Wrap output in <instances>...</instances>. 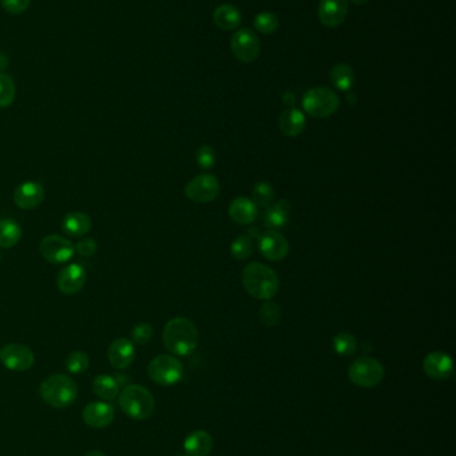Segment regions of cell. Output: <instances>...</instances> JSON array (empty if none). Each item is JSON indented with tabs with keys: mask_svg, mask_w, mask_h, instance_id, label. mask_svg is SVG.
Masks as SVG:
<instances>
[{
	"mask_svg": "<svg viewBox=\"0 0 456 456\" xmlns=\"http://www.w3.org/2000/svg\"><path fill=\"white\" fill-rule=\"evenodd\" d=\"M85 456H106L103 454L102 451H98V450H94V451H90L87 452Z\"/></svg>",
	"mask_w": 456,
	"mask_h": 456,
	"instance_id": "cell-40",
	"label": "cell"
},
{
	"mask_svg": "<svg viewBox=\"0 0 456 456\" xmlns=\"http://www.w3.org/2000/svg\"><path fill=\"white\" fill-rule=\"evenodd\" d=\"M348 13V0H321L319 6L320 22L325 27L340 26Z\"/></svg>",
	"mask_w": 456,
	"mask_h": 456,
	"instance_id": "cell-18",
	"label": "cell"
},
{
	"mask_svg": "<svg viewBox=\"0 0 456 456\" xmlns=\"http://www.w3.org/2000/svg\"><path fill=\"white\" fill-rule=\"evenodd\" d=\"M348 378L357 387L372 389L379 386L384 378V367L376 359L362 356L349 366Z\"/></svg>",
	"mask_w": 456,
	"mask_h": 456,
	"instance_id": "cell-5",
	"label": "cell"
},
{
	"mask_svg": "<svg viewBox=\"0 0 456 456\" xmlns=\"http://www.w3.org/2000/svg\"><path fill=\"white\" fill-rule=\"evenodd\" d=\"M0 262H1V254H0Z\"/></svg>",
	"mask_w": 456,
	"mask_h": 456,
	"instance_id": "cell-43",
	"label": "cell"
},
{
	"mask_svg": "<svg viewBox=\"0 0 456 456\" xmlns=\"http://www.w3.org/2000/svg\"><path fill=\"white\" fill-rule=\"evenodd\" d=\"M22 238L19 223L12 219H0V248H12Z\"/></svg>",
	"mask_w": 456,
	"mask_h": 456,
	"instance_id": "cell-26",
	"label": "cell"
},
{
	"mask_svg": "<svg viewBox=\"0 0 456 456\" xmlns=\"http://www.w3.org/2000/svg\"><path fill=\"white\" fill-rule=\"evenodd\" d=\"M257 206L251 201V199L239 196L230 203L229 206V216L233 222L246 226L256 221L257 218Z\"/></svg>",
	"mask_w": 456,
	"mask_h": 456,
	"instance_id": "cell-20",
	"label": "cell"
},
{
	"mask_svg": "<svg viewBox=\"0 0 456 456\" xmlns=\"http://www.w3.org/2000/svg\"><path fill=\"white\" fill-rule=\"evenodd\" d=\"M289 213H291V204L286 199L273 201L265 212V226L269 230L280 231L286 227L289 222Z\"/></svg>",
	"mask_w": 456,
	"mask_h": 456,
	"instance_id": "cell-21",
	"label": "cell"
},
{
	"mask_svg": "<svg viewBox=\"0 0 456 456\" xmlns=\"http://www.w3.org/2000/svg\"><path fill=\"white\" fill-rule=\"evenodd\" d=\"M293 99H295V98H293V95H292V94H289V92L284 95V101H286V104H289V106H292V104H293Z\"/></svg>",
	"mask_w": 456,
	"mask_h": 456,
	"instance_id": "cell-39",
	"label": "cell"
},
{
	"mask_svg": "<svg viewBox=\"0 0 456 456\" xmlns=\"http://www.w3.org/2000/svg\"><path fill=\"white\" fill-rule=\"evenodd\" d=\"M259 250L265 259L281 262L289 252V243L284 235L278 231L268 230L259 236Z\"/></svg>",
	"mask_w": 456,
	"mask_h": 456,
	"instance_id": "cell-12",
	"label": "cell"
},
{
	"mask_svg": "<svg viewBox=\"0 0 456 456\" xmlns=\"http://www.w3.org/2000/svg\"><path fill=\"white\" fill-rule=\"evenodd\" d=\"M333 348L336 354L342 356H352L357 351V340L354 335L342 331L333 338Z\"/></svg>",
	"mask_w": 456,
	"mask_h": 456,
	"instance_id": "cell-29",
	"label": "cell"
},
{
	"mask_svg": "<svg viewBox=\"0 0 456 456\" xmlns=\"http://www.w3.org/2000/svg\"><path fill=\"white\" fill-rule=\"evenodd\" d=\"M215 23L224 31L236 30L241 23V13L237 7L232 4H222L215 11Z\"/></svg>",
	"mask_w": 456,
	"mask_h": 456,
	"instance_id": "cell-24",
	"label": "cell"
},
{
	"mask_svg": "<svg viewBox=\"0 0 456 456\" xmlns=\"http://www.w3.org/2000/svg\"><path fill=\"white\" fill-rule=\"evenodd\" d=\"M118 404L125 415L136 421L148 419L156 408V401L151 392L138 384H130L124 389L119 394Z\"/></svg>",
	"mask_w": 456,
	"mask_h": 456,
	"instance_id": "cell-4",
	"label": "cell"
},
{
	"mask_svg": "<svg viewBox=\"0 0 456 456\" xmlns=\"http://www.w3.org/2000/svg\"><path fill=\"white\" fill-rule=\"evenodd\" d=\"M45 201V189L39 182L27 180L13 192V201L22 210H34Z\"/></svg>",
	"mask_w": 456,
	"mask_h": 456,
	"instance_id": "cell-13",
	"label": "cell"
},
{
	"mask_svg": "<svg viewBox=\"0 0 456 456\" xmlns=\"http://www.w3.org/2000/svg\"><path fill=\"white\" fill-rule=\"evenodd\" d=\"M230 48H232L233 55L236 56L240 62L251 63L260 55L261 45H260L259 38L253 31L248 30V28H244L233 35L232 42H230Z\"/></svg>",
	"mask_w": 456,
	"mask_h": 456,
	"instance_id": "cell-11",
	"label": "cell"
},
{
	"mask_svg": "<svg viewBox=\"0 0 456 456\" xmlns=\"http://www.w3.org/2000/svg\"><path fill=\"white\" fill-rule=\"evenodd\" d=\"M217 155L212 145H202L195 154L197 165L204 169H209L216 165Z\"/></svg>",
	"mask_w": 456,
	"mask_h": 456,
	"instance_id": "cell-35",
	"label": "cell"
},
{
	"mask_svg": "<svg viewBox=\"0 0 456 456\" xmlns=\"http://www.w3.org/2000/svg\"><path fill=\"white\" fill-rule=\"evenodd\" d=\"M354 68L344 63H339L331 69V80L333 86L340 91H348L354 84Z\"/></svg>",
	"mask_w": 456,
	"mask_h": 456,
	"instance_id": "cell-27",
	"label": "cell"
},
{
	"mask_svg": "<svg viewBox=\"0 0 456 456\" xmlns=\"http://www.w3.org/2000/svg\"><path fill=\"white\" fill-rule=\"evenodd\" d=\"M86 280L87 275L83 266L72 263L60 269L58 275V289L65 295H75L85 287Z\"/></svg>",
	"mask_w": 456,
	"mask_h": 456,
	"instance_id": "cell-14",
	"label": "cell"
},
{
	"mask_svg": "<svg viewBox=\"0 0 456 456\" xmlns=\"http://www.w3.org/2000/svg\"><path fill=\"white\" fill-rule=\"evenodd\" d=\"M177 456H188V455H186V454H180V455H177Z\"/></svg>",
	"mask_w": 456,
	"mask_h": 456,
	"instance_id": "cell-42",
	"label": "cell"
},
{
	"mask_svg": "<svg viewBox=\"0 0 456 456\" xmlns=\"http://www.w3.org/2000/svg\"><path fill=\"white\" fill-rule=\"evenodd\" d=\"M340 106L339 96L336 92L327 87H316L309 89L304 95L303 107L312 118L325 119L337 111Z\"/></svg>",
	"mask_w": 456,
	"mask_h": 456,
	"instance_id": "cell-6",
	"label": "cell"
},
{
	"mask_svg": "<svg viewBox=\"0 0 456 456\" xmlns=\"http://www.w3.org/2000/svg\"><path fill=\"white\" fill-rule=\"evenodd\" d=\"M260 321L265 327H276L281 321V308L272 301H264L260 307Z\"/></svg>",
	"mask_w": 456,
	"mask_h": 456,
	"instance_id": "cell-31",
	"label": "cell"
},
{
	"mask_svg": "<svg viewBox=\"0 0 456 456\" xmlns=\"http://www.w3.org/2000/svg\"><path fill=\"white\" fill-rule=\"evenodd\" d=\"M219 182L215 175L201 174L194 177L185 187V195L194 203H210L219 195Z\"/></svg>",
	"mask_w": 456,
	"mask_h": 456,
	"instance_id": "cell-9",
	"label": "cell"
},
{
	"mask_svg": "<svg viewBox=\"0 0 456 456\" xmlns=\"http://www.w3.org/2000/svg\"><path fill=\"white\" fill-rule=\"evenodd\" d=\"M114 407L106 401H92L82 412L83 422L92 428L109 427L114 421Z\"/></svg>",
	"mask_w": 456,
	"mask_h": 456,
	"instance_id": "cell-15",
	"label": "cell"
},
{
	"mask_svg": "<svg viewBox=\"0 0 456 456\" xmlns=\"http://www.w3.org/2000/svg\"><path fill=\"white\" fill-rule=\"evenodd\" d=\"M423 369L428 378L433 380H445L454 372L452 359L442 351H435L425 356L423 360Z\"/></svg>",
	"mask_w": 456,
	"mask_h": 456,
	"instance_id": "cell-16",
	"label": "cell"
},
{
	"mask_svg": "<svg viewBox=\"0 0 456 456\" xmlns=\"http://www.w3.org/2000/svg\"><path fill=\"white\" fill-rule=\"evenodd\" d=\"M3 9L10 13H22L30 6V0H0Z\"/></svg>",
	"mask_w": 456,
	"mask_h": 456,
	"instance_id": "cell-38",
	"label": "cell"
},
{
	"mask_svg": "<svg viewBox=\"0 0 456 456\" xmlns=\"http://www.w3.org/2000/svg\"><path fill=\"white\" fill-rule=\"evenodd\" d=\"M274 199V189L271 183L268 182H259L254 184L251 189V201L257 207L268 208Z\"/></svg>",
	"mask_w": 456,
	"mask_h": 456,
	"instance_id": "cell-28",
	"label": "cell"
},
{
	"mask_svg": "<svg viewBox=\"0 0 456 456\" xmlns=\"http://www.w3.org/2000/svg\"><path fill=\"white\" fill-rule=\"evenodd\" d=\"M213 438L204 430L188 435L183 442V450L188 456H207L213 450Z\"/></svg>",
	"mask_w": 456,
	"mask_h": 456,
	"instance_id": "cell-19",
	"label": "cell"
},
{
	"mask_svg": "<svg viewBox=\"0 0 456 456\" xmlns=\"http://www.w3.org/2000/svg\"><path fill=\"white\" fill-rule=\"evenodd\" d=\"M153 327L148 323H139L131 330V338L133 342L137 345H148L153 338Z\"/></svg>",
	"mask_w": 456,
	"mask_h": 456,
	"instance_id": "cell-36",
	"label": "cell"
},
{
	"mask_svg": "<svg viewBox=\"0 0 456 456\" xmlns=\"http://www.w3.org/2000/svg\"><path fill=\"white\" fill-rule=\"evenodd\" d=\"M75 245V251L83 257H90L98 250V245L92 238H82Z\"/></svg>",
	"mask_w": 456,
	"mask_h": 456,
	"instance_id": "cell-37",
	"label": "cell"
},
{
	"mask_svg": "<svg viewBox=\"0 0 456 456\" xmlns=\"http://www.w3.org/2000/svg\"><path fill=\"white\" fill-rule=\"evenodd\" d=\"M354 4H365L368 0H352Z\"/></svg>",
	"mask_w": 456,
	"mask_h": 456,
	"instance_id": "cell-41",
	"label": "cell"
},
{
	"mask_svg": "<svg viewBox=\"0 0 456 456\" xmlns=\"http://www.w3.org/2000/svg\"><path fill=\"white\" fill-rule=\"evenodd\" d=\"M253 240L249 235H240L230 245V252L237 260H246L253 254Z\"/></svg>",
	"mask_w": 456,
	"mask_h": 456,
	"instance_id": "cell-30",
	"label": "cell"
},
{
	"mask_svg": "<svg viewBox=\"0 0 456 456\" xmlns=\"http://www.w3.org/2000/svg\"><path fill=\"white\" fill-rule=\"evenodd\" d=\"M148 378L161 386H174L183 377V363L171 355L154 357L148 367Z\"/></svg>",
	"mask_w": 456,
	"mask_h": 456,
	"instance_id": "cell-7",
	"label": "cell"
},
{
	"mask_svg": "<svg viewBox=\"0 0 456 456\" xmlns=\"http://www.w3.org/2000/svg\"><path fill=\"white\" fill-rule=\"evenodd\" d=\"M254 27L263 34H273L278 27V19L272 12H261L254 19Z\"/></svg>",
	"mask_w": 456,
	"mask_h": 456,
	"instance_id": "cell-34",
	"label": "cell"
},
{
	"mask_svg": "<svg viewBox=\"0 0 456 456\" xmlns=\"http://www.w3.org/2000/svg\"><path fill=\"white\" fill-rule=\"evenodd\" d=\"M92 218L85 212H69L62 221V230L72 238L85 236L92 230Z\"/></svg>",
	"mask_w": 456,
	"mask_h": 456,
	"instance_id": "cell-22",
	"label": "cell"
},
{
	"mask_svg": "<svg viewBox=\"0 0 456 456\" xmlns=\"http://www.w3.org/2000/svg\"><path fill=\"white\" fill-rule=\"evenodd\" d=\"M15 84L7 74L0 72V109L10 107L15 101Z\"/></svg>",
	"mask_w": 456,
	"mask_h": 456,
	"instance_id": "cell-33",
	"label": "cell"
},
{
	"mask_svg": "<svg viewBox=\"0 0 456 456\" xmlns=\"http://www.w3.org/2000/svg\"><path fill=\"white\" fill-rule=\"evenodd\" d=\"M162 339L163 345L171 354L178 356L192 355L200 342V333L192 321L178 316L166 323Z\"/></svg>",
	"mask_w": 456,
	"mask_h": 456,
	"instance_id": "cell-1",
	"label": "cell"
},
{
	"mask_svg": "<svg viewBox=\"0 0 456 456\" xmlns=\"http://www.w3.org/2000/svg\"><path fill=\"white\" fill-rule=\"evenodd\" d=\"M65 365L71 374H83L90 366V357L83 351H72L66 357Z\"/></svg>",
	"mask_w": 456,
	"mask_h": 456,
	"instance_id": "cell-32",
	"label": "cell"
},
{
	"mask_svg": "<svg viewBox=\"0 0 456 456\" xmlns=\"http://www.w3.org/2000/svg\"><path fill=\"white\" fill-rule=\"evenodd\" d=\"M0 363L11 371L24 372L34 366L35 355L27 345L10 343L0 348Z\"/></svg>",
	"mask_w": 456,
	"mask_h": 456,
	"instance_id": "cell-10",
	"label": "cell"
},
{
	"mask_svg": "<svg viewBox=\"0 0 456 456\" xmlns=\"http://www.w3.org/2000/svg\"><path fill=\"white\" fill-rule=\"evenodd\" d=\"M278 126L283 134L295 138L301 134L307 127V119L304 113L297 109H289L281 113Z\"/></svg>",
	"mask_w": 456,
	"mask_h": 456,
	"instance_id": "cell-23",
	"label": "cell"
},
{
	"mask_svg": "<svg viewBox=\"0 0 456 456\" xmlns=\"http://www.w3.org/2000/svg\"><path fill=\"white\" fill-rule=\"evenodd\" d=\"M39 251L48 263L63 265L72 259L75 254V245L60 235H47L40 242Z\"/></svg>",
	"mask_w": 456,
	"mask_h": 456,
	"instance_id": "cell-8",
	"label": "cell"
},
{
	"mask_svg": "<svg viewBox=\"0 0 456 456\" xmlns=\"http://www.w3.org/2000/svg\"><path fill=\"white\" fill-rule=\"evenodd\" d=\"M136 357V347L130 339L118 338L107 350V359L110 365L116 369H125L129 367Z\"/></svg>",
	"mask_w": 456,
	"mask_h": 456,
	"instance_id": "cell-17",
	"label": "cell"
},
{
	"mask_svg": "<svg viewBox=\"0 0 456 456\" xmlns=\"http://www.w3.org/2000/svg\"><path fill=\"white\" fill-rule=\"evenodd\" d=\"M40 396L54 408L70 407L78 398V386L65 374H55L45 379L40 384Z\"/></svg>",
	"mask_w": 456,
	"mask_h": 456,
	"instance_id": "cell-3",
	"label": "cell"
},
{
	"mask_svg": "<svg viewBox=\"0 0 456 456\" xmlns=\"http://www.w3.org/2000/svg\"><path fill=\"white\" fill-rule=\"evenodd\" d=\"M119 386H121V383L118 382V379H115L112 375H107V374L98 375L92 380L94 394L103 401H112V399L116 398L119 394Z\"/></svg>",
	"mask_w": 456,
	"mask_h": 456,
	"instance_id": "cell-25",
	"label": "cell"
},
{
	"mask_svg": "<svg viewBox=\"0 0 456 456\" xmlns=\"http://www.w3.org/2000/svg\"><path fill=\"white\" fill-rule=\"evenodd\" d=\"M242 286L254 299L271 301L280 289V280L272 268L253 262L242 271Z\"/></svg>",
	"mask_w": 456,
	"mask_h": 456,
	"instance_id": "cell-2",
	"label": "cell"
}]
</instances>
